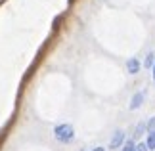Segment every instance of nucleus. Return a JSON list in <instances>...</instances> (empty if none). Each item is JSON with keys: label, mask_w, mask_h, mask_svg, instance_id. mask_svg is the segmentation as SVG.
<instances>
[{"label": "nucleus", "mask_w": 155, "mask_h": 151, "mask_svg": "<svg viewBox=\"0 0 155 151\" xmlns=\"http://www.w3.org/2000/svg\"><path fill=\"white\" fill-rule=\"evenodd\" d=\"M54 138L61 143H69V142H73V138H75V128L67 123L58 124V126H54Z\"/></svg>", "instance_id": "nucleus-1"}, {"label": "nucleus", "mask_w": 155, "mask_h": 151, "mask_svg": "<svg viewBox=\"0 0 155 151\" xmlns=\"http://www.w3.org/2000/svg\"><path fill=\"white\" fill-rule=\"evenodd\" d=\"M123 142H124V132L123 130H117L115 134H113V138H111V143H109V146L113 149H117V147L123 146Z\"/></svg>", "instance_id": "nucleus-2"}, {"label": "nucleus", "mask_w": 155, "mask_h": 151, "mask_svg": "<svg viewBox=\"0 0 155 151\" xmlns=\"http://www.w3.org/2000/svg\"><path fill=\"white\" fill-rule=\"evenodd\" d=\"M140 67H142V65H140V61H138L136 57H130L128 61H127V71H128L130 75H136V73H140Z\"/></svg>", "instance_id": "nucleus-3"}, {"label": "nucleus", "mask_w": 155, "mask_h": 151, "mask_svg": "<svg viewBox=\"0 0 155 151\" xmlns=\"http://www.w3.org/2000/svg\"><path fill=\"white\" fill-rule=\"evenodd\" d=\"M142 103H144V94H142V92H136L132 96V100H130V109H140Z\"/></svg>", "instance_id": "nucleus-4"}, {"label": "nucleus", "mask_w": 155, "mask_h": 151, "mask_svg": "<svg viewBox=\"0 0 155 151\" xmlns=\"http://www.w3.org/2000/svg\"><path fill=\"white\" fill-rule=\"evenodd\" d=\"M147 149H153L155 151V130H151L150 134H147V142H146Z\"/></svg>", "instance_id": "nucleus-5"}, {"label": "nucleus", "mask_w": 155, "mask_h": 151, "mask_svg": "<svg viewBox=\"0 0 155 151\" xmlns=\"http://www.w3.org/2000/svg\"><path fill=\"white\" fill-rule=\"evenodd\" d=\"M144 65H146L147 69L155 65V56H153V54H147V56H146V61H144Z\"/></svg>", "instance_id": "nucleus-6"}, {"label": "nucleus", "mask_w": 155, "mask_h": 151, "mask_svg": "<svg viewBox=\"0 0 155 151\" xmlns=\"http://www.w3.org/2000/svg\"><path fill=\"white\" fill-rule=\"evenodd\" d=\"M146 128H147V126H146V124H142V123H140L138 126H136V130H134V138H140L142 134H144V130H146Z\"/></svg>", "instance_id": "nucleus-7"}, {"label": "nucleus", "mask_w": 155, "mask_h": 151, "mask_svg": "<svg viewBox=\"0 0 155 151\" xmlns=\"http://www.w3.org/2000/svg\"><path fill=\"white\" fill-rule=\"evenodd\" d=\"M134 142L132 140H130V142H127V143H124V146H123V151H134Z\"/></svg>", "instance_id": "nucleus-8"}, {"label": "nucleus", "mask_w": 155, "mask_h": 151, "mask_svg": "<svg viewBox=\"0 0 155 151\" xmlns=\"http://www.w3.org/2000/svg\"><path fill=\"white\" fill-rule=\"evenodd\" d=\"M134 151H150V149H147V146H146V143H136Z\"/></svg>", "instance_id": "nucleus-9"}, {"label": "nucleus", "mask_w": 155, "mask_h": 151, "mask_svg": "<svg viewBox=\"0 0 155 151\" xmlns=\"http://www.w3.org/2000/svg\"><path fill=\"white\" fill-rule=\"evenodd\" d=\"M146 126H147V130H150V132L155 130V117H151V119H150V123H147Z\"/></svg>", "instance_id": "nucleus-10"}, {"label": "nucleus", "mask_w": 155, "mask_h": 151, "mask_svg": "<svg viewBox=\"0 0 155 151\" xmlns=\"http://www.w3.org/2000/svg\"><path fill=\"white\" fill-rule=\"evenodd\" d=\"M92 151H105V149H104V147H94Z\"/></svg>", "instance_id": "nucleus-11"}, {"label": "nucleus", "mask_w": 155, "mask_h": 151, "mask_svg": "<svg viewBox=\"0 0 155 151\" xmlns=\"http://www.w3.org/2000/svg\"><path fill=\"white\" fill-rule=\"evenodd\" d=\"M153 80H155V65H153Z\"/></svg>", "instance_id": "nucleus-12"}, {"label": "nucleus", "mask_w": 155, "mask_h": 151, "mask_svg": "<svg viewBox=\"0 0 155 151\" xmlns=\"http://www.w3.org/2000/svg\"><path fill=\"white\" fill-rule=\"evenodd\" d=\"M69 2H73V0H69Z\"/></svg>", "instance_id": "nucleus-13"}]
</instances>
